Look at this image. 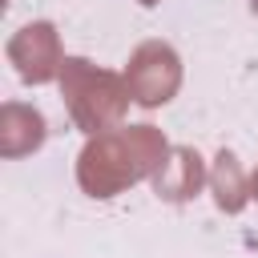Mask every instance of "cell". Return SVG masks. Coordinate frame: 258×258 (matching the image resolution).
<instances>
[{
  "instance_id": "6da1fadb",
  "label": "cell",
  "mask_w": 258,
  "mask_h": 258,
  "mask_svg": "<svg viewBox=\"0 0 258 258\" xmlns=\"http://www.w3.org/2000/svg\"><path fill=\"white\" fill-rule=\"evenodd\" d=\"M165 157H169V145L153 125L105 129L85 145L77 161V181L93 198H113L117 189L141 181L145 173H157Z\"/></svg>"
},
{
  "instance_id": "7a4b0ae2",
  "label": "cell",
  "mask_w": 258,
  "mask_h": 258,
  "mask_svg": "<svg viewBox=\"0 0 258 258\" xmlns=\"http://www.w3.org/2000/svg\"><path fill=\"white\" fill-rule=\"evenodd\" d=\"M60 89H64V101H69V113L73 121L85 129V133H105L129 105V85L117 77V73H105L81 56H69L64 69H60Z\"/></svg>"
},
{
  "instance_id": "3957f363",
  "label": "cell",
  "mask_w": 258,
  "mask_h": 258,
  "mask_svg": "<svg viewBox=\"0 0 258 258\" xmlns=\"http://www.w3.org/2000/svg\"><path fill=\"white\" fill-rule=\"evenodd\" d=\"M125 85H129V93L141 105H149V109L153 105H165L173 97V89L181 85V60H177V52L169 44H161V40L141 44L133 52V60H129Z\"/></svg>"
},
{
  "instance_id": "277c9868",
  "label": "cell",
  "mask_w": 258,
  "mask_h": 258,
  "mask_svg": "<svg viewBox=\"0 0 258 258\" xmlns=\"http://www.w3.org/2000/svg\"><path fill=\"white\" fill-rule=\"evenodd\" d=\"M8 56H12L16 73L24 81H32V85H44L64 69V56H60V44H56V28L44 24V20L24 24L8 40Z\"/></svg>"
},
{
  "instance_id": "5b68a950",
  "label": "cell",
  "mask_w": 258,
  "mask_h": 258,
  "mask_svg": "<svg viewBox=\"0 0 258 258\" xmlns=\"http://www.w3.org/2000/svg\"><path fill=\"white\" fill-rule=\"evenodd\" d=\"M206 181V169H202V157L194 149H169V157L161 161V169L153 173V189L169 202H185L202 189Z\"/></svg>"
},
{
  "instance_id": "8992f818",
  "label": "cell",
  "mask_w": 258,
  "mask_h": 258,
  "mask_svg": "<svg viewBox=\"0 0 258 258\" xmlns=\"http://www.w3.org/2000/svg\"><path fill=\"white\" fill-rule=\"evenodd\" d=\"M40 141H44V117L28 105L8 101L0 109V153L20 157V153H32Z\"/></svg>"
},
{
  "instance_id": "52a82bcc",
  "label": "cell",
  "mask_w": 258,
  "mask_h": 258,
  "mask_svg": "<svg viewBox=\"0 0 258 258\" xmlns=\"http://www.w3.org/2000/svg\"><path fill=\"white\" fill-rule=\"evenodd\" d=\"M210 185H214V198H218V206L222 210H242V202H246V181H242V169H238V157L234 153H218V165H214V173H210Z\"/></svg>"
},
{
  "instance_id": "ba28073f",
  "label": "cell",
  "mask_w": 258,
  "mask_h": 258,
  "mask_svg": "<svg viewBox=\"0 0 258 258\" xmlns=\"http://www.w3.org/2000/svg\"><path fill=\"white\" fill-rule=\"evenodd\" d=\"M250 194H254V198H258V173H254V181H250Z\"/></svg>"
},
{
  "instance_id": "9c48e42d",
  "label": "cell",
  "mask_w": 258,
  "mask_h": 258,
  "mask_svg": "<svg viewBox=\"0 0 258 258\" xmlns=\"http://www.w3.org/2000/svg\"><path fill=\"white\" fill-rule=\"evenodd\" d=\"M250 8H254V12H258V0H250Z\"/></svg>"
},
{
  "instance_id": "30bf717a",
  "label": "cell",
  "mask_w": 258,
  "mask_h": 258,
  "mask_svg": "<svg viewBox=\"0 0 258 258\" xmlns=\"http://www.w3.org/2000/svg\"><path fill=\"white\" fill-rule=\"evenodd\" d=\"M141 4H157V0H141Z\"/></svg>"
}]
</instances>
